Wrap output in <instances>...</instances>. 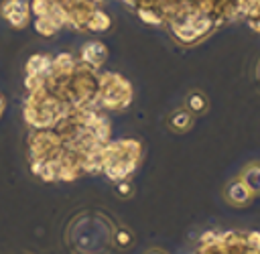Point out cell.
Segmentation results:
<instances>
[{
	"mask_svg": "<svg viewBox=\"0 0 260 254\" xmlns=\"http://www.w3.org/2000/svg\"><path fill=\"white\" fill-rule=\"evenodd\" d=\"M142 158V144L134 138L108 142L102 150V173L110 181H126Z\"/></svg>",
	"mask_w": 260,
	"mask_h": 254,
	"instance_id": "cell-1",
	"label": "cell"
},
{
	"mask_svg": "<svg viewBox=\"0 0 260 254\" xmlns=\"http://www.w3.org/2000/svg\"><path fill=\"white\" fill-rule=\"evenodd\" d=\"M195 254H260L258 232H207Z\"/></svg>",
	"mask_w": 260,
	"mask_h": 254,
	"instance_id": "cell-2",
	"label": "cell"
},
{
	"mask_svg": "<svg viewBox=\"0 0 260 254\" xmlns=\"http://www.w3.org/2000/svg\"><path fill=\"white\" fill-rule=\"evenodd\" d=\"M130 104H132V85L128 83V79L112 71L100 73L95 108L102 112H122Z\"/></svg>",
	"mask_w": 260,
	"mask_h": 254,
	"instance_id": "cell-3",
	"label": "cell"
},
{
	"mask_svg": "<svg viewBox=\"0 0 260 254\" xmlns=\"http://www.w3.org/2000/svg\"><path fill=\"white\" fill-rule=\"evenodd\" d=\"M0 12L14 28H24L28 24V18H30V2H26V0H4Z\"/></svg>",
	"mask_w": 260,
	"mask_h": 254,
	"instance_id": "cell-4",
	"label": "cell"
},
{
	"mask_svg": "<svg viewBox=\"0 0 260 254\" xmlns=\"http://www.w3.org/2000/svg\"><path fill=\"white\" fill-rule=\"evenodd\" d=\"M106 57H108V49L100 41H89L87 45L81 47V53H79V61L91 69H98V71L104 65Z\"/></svg>",
	"mask_w": 260,
	"mask_h": 254,
	"instance_id": "cell-5",
	"label": "cell"
},
{
	"mask_svg": "<svg viewBox=\"0 0 260 254\" xmlns=\"http://www.w3.org/2000/svg\"><path fill=\"white\" fill-rule=\"evenodd\" d=\"M256 195L252 193V189L238 177V179H234L228 187H225V199L232 203V205H238V207H242V205H248L252 199H254Z\"/></svg>",
	"mask_w": 260,
	"mask_h": 254,
	"instance_id": "cell-6",
	"label": "cell"
},
{
	"mask_svg": "<svg viewBox=\"0 0 260 254\" xmlns=\"http://www.w3.org/2000/svg\"><path fill=\"white\" fill-rule=\"evenodd\" d=\"M169 126H171L175 132H185V130H189V128L193 126V114H191L187 108L175 110V112L171 114V118H169Z\"/></svg>",
	"mask_w": 260,
	"mask_h": 254,
	"instance_id": "cell-7",
	"label": "cell"
},
{
	"mask_svg": "<svg viewBox=\"0 0 260 254\" xmlns=\"http://www.w3.org/2000/svg\"><path fill=\"white\" fill-rule=\"evenodd\" d=\"M250 189L254 195H260V163H252L244 169L242 177H240Z\"/></svg>",
	"mask_w": 260,
	"mask_h": 254,
	"instance_id": "cell-8",
	"label": "cell"
},
{
	"mask_svg": "<svg viewBox=\"0 0 260 254\" xmlns=\"http://www.w3.org/2000/svg\"><path fill=\"white\" fill-rule=\"evenodd\" d=\"M112 26V20L106 12H102L100 8L91 14V18L87 20V26H85V33H104Z\"/></svg>",
	"mask_w": 260,
	"mask_h": 254,
	"instance_id": "cell-9",
	"label": "cell"
},
{
	"mask_svg": "<svg viewBox=\"0 0 260 254\" xmlns=\"http://www.w3.org/2000/svg\"><path fill=\"white\" fill-rule=\"evenodd\" d=\"M185 106H187V110L191 114H203L207 110V98L201 91H191L187 96V104Z\"/></svg>",
	"mask_w": 260,
	"mask_h": 254,
	"instance_id": "cell-10",
	"label": "cell"
},
{
	"mask_svg": "<svg viewBox=\"0 0 260 254\" xmlns=\"http://www.w3.org/2000/svg\"><path fill=\"white\" fill-rule=\"evenodd\" d=\"M154 254H160V252H154Z\"/></svg>",
	"mask_w": 260,
	"mask_h": 254,
	"instance_id": "cell-11",
	"label": "cell"
}]
</instances>
